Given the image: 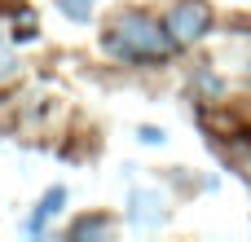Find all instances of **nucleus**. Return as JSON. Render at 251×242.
Here are the masks:
<instances>
[{
	"instance_id": "f03ea898",
	"label": "nucleus",
	"mask_w": 251,
	"mask_h": 242,
	"mask_svg": "<svg viewBox=\"0 0 251 242\" xmlns=\"http://www.w3.org/2000/svg\"><path fill=\"white\" fill-rule=\"evenodd\" d=\"M168 31L176 35V44H194L212 31V9L203 0H176L168 13Z\"/></svg>"
},
{
	"instance_id": "423d86ee",
	"label": "nucleus",
	"mask_w": 251,
	"mask_h": 242,
	"mask_svg": "<svg viewBox=\"0 0 251 242\" xmlns=\"http://www.w3.org/2000/svg\"><path fill=\"white\" fill-rule=\"evenodd\" d=\"M137 137H141V141H146V145H163V132H159V128H154V123H146V128H141V132H137Z\"/></svg>"
},
{
	"instance_id": "7ed1b4c3",
	"label": "nucleus",
	"mask_w": 251,
	"mask_h": 242,
	"mask_svg": "<svg viewBox=\"0 0 251 242\" xmlns=\"http://www.w3.org/2000/svg\"><path fill=\"white\" fill-rule=\"evenodd\" d=\"M62 203H66V190H62V185H53V190L40 198V207L26 216V225H22V229H26V234H44V220H49V216H57V212H62Z\"/></svg>"
},
{
	"instance_id": "20e7f679",
	"label": "nucleus",
	"mask_w": 251,
	"mask_h": 242,
	"mask_svg": "<svg viewBox=\"0 0 251 242\" xmlns=\"http://www.w3.org/2000/svg\"><path fill=\"white\" fill-rule=\"evenodd\" d=\"M57 9H62L71 22H88V13H93V0H57Z\"/></svg>"
},
{
	"instance_id": "f257e3e1",
	"label": "nucleus",
	"mask_w": 251,
	"mask_h": 242,
	"mask_svg": "<svg viewBox=\"0 0 251 242\" xmlns=\"http://www.w3.org/2000/svg\"><path fill=\"white\" fill-rule=\"evenodd\" d=\"M101 48L119 53V57H168L176 48V35L163 31L159 22H150L146 13H119L115 26L101 35Z\"/></svg>"
},
{
	"instance_id": "39448f33",
	"label": "nucleus",
	"mask_w": 251,
	"mask_h": 242,
	"mask_svg": "<svg viewBox=\"0 0 251 242\" xmlns=\"http://www.w3.org/2000/svg\"><path fill=\"white\" fill-rule=\"evenodd\" d=\"M88 234H106V220H79L75 225V238H88Z\"/></svg>"
}]
</instances>
